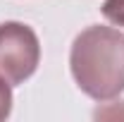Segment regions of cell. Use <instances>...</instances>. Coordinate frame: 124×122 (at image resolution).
I'll return each instance as SVG.
<instances>
[{
  "instance_id": "obj_4",
  "label": "cell",
  "mask_w": 124,
  "mask_h": 122,
  "mask_svg": "<svg viewBox=\"0 0 124 122\" xmlns=\"http://www.w3.org/2000/svg\"><path fill=\"white\" fill-rule=\"evenodd\" d=\"M12 113V91L5 79H0V122L7 120Z\"/></svg>"
},
{
  "instance_id": "obj_2",
  "label": "cell",
  "mask_w": 124,
  "mask_h": 122,
  "mask_svg": "<svg viewBox=\"0 0 124 122\" xmlns=\"http://www.w3.org/2000/svg\"><path fill=\"white\" fill-rule=\"evenodd\" d=\"M41 43L31 26L22 22L0 24V79L10 86L24 84L38 67Z\"/></svg>"
},
{
  "instance_id": "obj_3",
  "label": "cell",
  "mask_w": 124,
  "mask_h": 122,
  "mask_svg": "<svg viewBox=\"0 0 124 122\" xmlns=\"http://www.w3.org/2000/svg\"><path fill=\"white\" fill-rule=\"evenodd\" d=\"M103 17L115 26H124V0H105Z\"/></svg>"
},
{
  "instance_id": "obj_1",
  "label": "cell",
  "mask_w": 124,
  "mask_h": 122,
  "mask_svg": "<svg viewBox=\"0 0 124 122\" xmlns=\"http://www.w3.org/2000/svg\"><path fill=\"white\" fill-rule=\"evenodd\" d=\"M69 67L77 86L95 101L124 91V34L112 26H88L72 43Z\"/></svg>"
}]
</instances>
